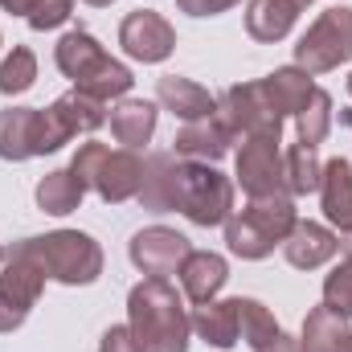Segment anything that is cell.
I'll return each instance as SVG.
<instances>
[{
  "instance_id": "cell-6",
  "label": "cell",
  "mask_w": 352,
  "mask_h": 352,
  "mask_svg": "<svg viewBox=\"0 0 352 352\" xmlns=\"http://www.w3.org/2000/svg\"><path fill=\"white\" fill-rule=\"evenodd\" d=\"M176 209L192 226H226L234 213V180L213 164L180 160L176 168Z\"/></svg>"
},
{
  "instance_id": "cell-1",
  "label": "cell",
  "mask_w": 352,
  "mask_h": 352,
  "mask_svg": "<svg viewBox=\"0 0 352 352\" xmlns=\"http://www.w3.org/2000/svg\"><path fill=\"white\" fill-rule=\"evenodd\" d=\"M127 328L144 352H188L192 320L168 278H144L127 295Z\"/></svg>"
},
{
  "instance_id": "cell-10",
  "label": "cell",
  "mask_w": 352,
  "mask_h": 352,
  "mask_svg": "<svg viewBox=\"0 0 352 352\" xmlns=\"http://www.w3.org/2000/svg\"><path fill=\"white\" fill-rule=\"evenodd\" d=\"M213 115L234 131V140H238V135H246V140H250V135L283 140V115H278V107L270 102V94H266L263 82H238V87L221 90Z\"/></svg>"
},
{
  "instance_id": "cell-41",
  "label": "cell",
  "mask_w": 352,
  "mask_h": 352,
  "mask_svg": "<svg viewBox=\"0 0 352 352\" xmlns=\"http://www.w3.org/2000/svg\"><path fill=\"white\" fill-rule=\"evenodd\" d=\"M0 45H4V37H0Z\"/></svg>"
},
{
  "instance_id": "cell-23",
  "label": "cell",
  "mask_w": 352,
  "mask_h": 352,
  "mask_svg": "<svg viewBox=\"0 0 352 352\" xmlns=\"http://www.w3.org/2000/svg\"><path fill=\"white\" fill-rule=\"evenodd\" d=\"M156 131V102L148 98H123L115 111H111V135L123 144V148H144Z\"/></svg>"
},
{
  "instance_id": "cell-32",
  "label": "cell",
  "mask_w": 352,
  "mask_h": 352,
  "mask_svg": "<svg viewBox=\"0 0 352 352\" xmlns=\"http://www.w3.org/2000/svg\"><path fill=\"white\" fill-rule=\"evenodd\" d=\"M324 307L352 320V254L324 278Z\"/></svg>"
},
{
  "instance_id": "cell-9",
  "label": "cell",
  "mask_w": 352,
  "mask_h": 352,
  "mask_svg": "<svg viewBox=\"0 0 352 352\" xmlns=\"http://www.w3.org/2000/svg\"><path fill=\"white\" fill-rule=\"evenodd\" d=\"M41 291H45V270L21 250V242H12L4 250V270H0V332H16L37 307Z\"/></svg>"
},
{
  "instance_id": "cell-2",
  "label": "cell",
  "mask_w": 352,
  "mask_h": 352,
  "mask_svg": "<svg viewBox=\"0 0 352 352\" xmlns=\"http://www.w3.org/2000/svg\"><path fill=\"white\" fill-rule=\"evenodd\" d=\"M54 62H58V70L74 82V90H82L90 98H102V102L123 98V94L131 90V82H135L131 70H127L123 62H115L87 29H70V33L54 45Z\"/></svg>"
},
{
  "instance_id": "cell-33",
  "label": "cell",
  "mask_w": 352,
  "mask_h": 352,
  "mask_svg": "<svg viewBox=\"0 0 352 352\" xmlns=\"http://www.w3.org/2000/svg\"><path fill=\"white\" fill-rule=\"evenodd\" d=\"M98 352H144V344L135 340V332H131L127 324H115V328H107V332H102Z\"/></svg>"
},
{
  "instance_id": "cell-3",
  "label": "cell",
  "mask_w": 352,
  "mask_h": 352,
  "mask_svg": "<svg viewBox=\"0 0 352 352\" xmlns=\"http://www.w3.org/2000/svg\"><path fill=\"white\" fill-rule=\"evenodd\" d=\"M299 213L291 197H250L246 209H234L226 221V246L238 258L258 263L266 254H274V246L287 242V234L295 230Z\"/></svg>"
},
{
  "instance_id": "cell-7",
  "label": "cell",
  "mask_w": 352,
  "mask_h": 352,
  "mask_svg": "<svg viewBox=\"0 0 352 352\" xmlns=\"http://www.w3.org/2000/svg\"><path fill=\"white\" fill-rule=\"evenodd\" d=\"M70 135L62 131L58 115L45 107H8L0 111V160H33V156H50L58 148H66Z\"/></svg>"
},
{
  "instance_id": "cell-12",
  "label": "cell",
  "mask_w": 352,
  "mask_h": 352,
  "mask_svg": "<svg viewBox=\"0 0 352 352\" xmlns=\"http://www.w3.org/2000/svg\"><path fill=\"white\" fill-rule=\"evenodd\" d=\"M119 45H123L127 58H135V62H144V66H156V62H164L176 50V29L160 16V12L135 8V12H127L123 25H119Z\"/></svg>"
},
{
  "instance_id": "cell-40",
  "label": "cell",
  "mask_w": 352,
  "mask_h": 352,
  "mask_svg": "<svg viewBox=\"0 0 352 352\" xmlns=\"http://www.w3.org/2000/svg\"><path fill=\"white\" fill-rule=\"evenodd\" d=\"M0 263H4V246H0Z\"/></svg>"
},
{
  "instance_id": "cell-26",
  "label": "cell",
  "mask_w": 352,
  "mask_h": 352,
  "mask_svg": "<svg viewBox=\"0 0 352 352\" xmlns=\"http://www.w3.org/2000/svg\"><path fill=\"white\" fill-rule=\"evenodd\" d=\"M266 94H270V102L278 107V115L287 119H295L299 115V107L307 102V94L316 90V82H311V74L307 70H299V66H283V70H274V74H266L263 78Z\"/></svg>"
},
{
  "instance_id": "cell-14",
  "label": "cell",
  "mask_w": 352,
  "mask_h": 352,
  "mask_svg": "<svg viewBox=\"0 0 352 352\" xmlns=\"http://www.w3.org/2000/svg\"><path fill=\"white\" fill-rule=\"evenodd\" d=\"M176 156L180 160H197V164H217L226 152H230V144H234V131L217 119V115H209V119H192V123H184L180 131H176Z\"/></svg>"
},
{
  "instance_id": "cell-19",
  "label": "cell",
  "mask_w": 352,
  "mask_h": 352,
  "mask_svg": "<svg viewBox=\"0 0 352 352\" xmlns=\"http://www.w3.org/2000/svg\"><path fill=\"white\" fill-rule=\"evenodd\" d=\"M303 352H352V324L349 316H336L332 307H311L303 320V336H299Z\"/></svg>"
},
{
  "instance_id": "cell-29",
  "label": "cell",
  "mask_w": 352,
  "mask_h": 352,
  "mask_svg": "<svg viewBox=\"0 0 352 352\" xmlns=\"http://www.w3.org/2000/svg\"><path fill=\"white\" fill-rule=\"evenodd\" d=\"M328 127H332V94L316 87L311 94H307V102L299 107V115H295L299 144L320 148V144H324V135H328Z\"/></svg>"
},
{
  "instance_id": "cell-15",
  "label": "cell",
  "mask_w": 352,
  "mask_h": 352,
  "mask_svg": "<svg viewBox=\"0 0 352 352\" xmlns=\"http://www.w3.org/2000/svg\"><path fill=\"white\" fill-rule=\"evenodd\" d=\"M192 332L213 344V349H234L242 340V307L238 299H209V303H197L192 307Z\"/></svg>"
},
{
  "instance_id": "cell-20",
  "label": "cell",
  "mask_w": 352,
  "mask_h": 352,
  "mask_svg": "<svg viewBox=\"0 0 352 352\" xmlns=\"http://www.w3.org/2000/svg\"><path fill=\"white\" fill-rule=\"evenodd\" d=\"M176 168L180 156L176 152H156L144 160V188H140V205L152 213H176Z\"/></svg>"
},
{
  "instance_id": "cell-38",
  "label": "cell",
  "mask_w": 352,
  "mask_h": 352,
  "mask_svg": "<svg viewBox=\"0 0 352 352\" xmlns=\"http://www.w3.org/2000/svg\"><path fill=\"white\" fill-rule=\"evenodd\" d=\"M307 4H311V0H295V8H307Z\"/></svg>"
},
{
  "instance_id": "cell-37",
  "label": "cell",
  "mask_w": 352,
  "mask_h": 352,
  "mask_svg": "<svg viewBox=\"0 0 352 352\" xmlns=\"http://www.w3.org/2000/svg\"><path fill=\"white\" fill-rule=\"evenodd\" d=\"M87 4H94V8H107V4H111V0H87Z\"/></svg>"
},
{
  "instance_id": "cell-35",
  "label": "cell",
  "mask_w": 352,
  "mask_h": 352,
  "mask_svg": "<svg viewBox=\"0 0 352 352\" xmlns=\"http://www.w3.org/2000/svg\"><path fill=\"white\" fill-rule=\"evenodd\" d=\"M21 4L25 0H0V8H8V12H21Z\"/></svg>"
},
{
  "instance_id": "cell-18",
  "label": "cell",
  "mask_w": 352,
  "mask_h": 352,
  "mask_svg": "<svg viewBox=\"0 0 352 352\" xmlns=\"http://www.w3.org/2000/svg\"><path fill=\"white\" fill-rule=\"evenodd\" d=\"M238 307H242V340H246L250 352H303L299 340H291L278 328V320L266 311V303H258V299H238Z\"/></svg>"
},
{
  "instance_id": "cell-5",
  "label": "cell",
  "mask_w": 352,
  "mask_h": 352,
  "mask_svg": "<svg viewBox=\"0 0 352 352\" xmlns=\"http://www.w3.org/2000/svg\"><path fill=\"white\" fill-rule=\"evenodd\" d=\"M70 173L111 205H123L144 188V160L131 148L111 152L107 144H82L70 160Z\"/></svg>"
},
{
  "instance_id": "cell-39",
  "label": "cell",
  "mask_w": 352,
  "mask_h": 352,
  "mask_svg": "<svg viewBox=\"0 0 352 352\" xmlns=\"http://www.w3.org/2000/svg\"><path fill=\"white\" fill-rule=\"evenodd\" d=\"M349 98H352V74H349Z\"/></svg>"
},
{
  "instance_id": "cell-34",
  "label": "cell",
  "mask_w": 352,
  "mask_h": 352,
  "mask_svg": "<svg viewBox=\"0 0 352 352\" xmlns=\"http://www.w3.org/2000/svg\"><path fill=\"white\" fill-rule=\"evenodd\" d=\"M234 4H242V0H176V8L188 12V16H217V12H226Z\"/></svg>"
},
{
  "instance_id": "cell-31",
  "label": "cell",
  "mask_w": 352,
  "mask_h": 352,
  "mask_svg": "<svg viewBox=\"0 0 352 352\" xmlns=\"http://www.w3.org/2000/svg\"><path fill=\"white\" fill-rule=\"evenodd\" d=\"M70 12H74V0H25V4H21V16H25L29 29H37V33L66 25Z\"/></svg>"
},
{
  "instance_id": "cell-13",
  "label": "cell",
  "mask_w": 352,
  "mask_h": 352,
  "mask_svg": "<svg viewBox=\"0 0 352 352\" xmlns=\"http://www.w3.org/2000/svg\"><path fill=\"white\" fill-rule=\"evenodd\" d=\"M188 238L184 234H176L168 226H148V230H140L135 238H131V246H127V254H131V263L140 266L148 278H168L180 270V263L188 258Z\"/></svg>"
},
{
  "instance_id": "cell-24",
  "label": "cell",
  "mask_w": 352,
  "mask_h": 352,
  "mask_svg": "<svg viewBox=\"0 0 352 352\" xmlns=\"http://www.w3.org/2000/svg\"><path fill=\"white\" fill-rule=\"evenodd\" d=\"M50 111L58 115V123H62V131L74 140V135H87V131H98L111 115H107V102L102 98H90L82 90H70V94H62V98H54L50 102Z\"/></svg>"
},
{
  "instance_id": "cell-11",
  "label": "cell",
  "mask_w": 352,
  "mask_h": 352,
  "mask_svg": "<svg viewBox=\"0 0 352 352\" xmlns=\"http://www.w3.org/2000/svg\"><path fill=\"white\" fill-rule=\"evenodd\" d=\"M238 184L246 197H291L283 180V148L270 135H250L238 152Z\"/></svg>"
},
{
  "instance_id": "cell-16",
  "label": "cell",
  "mask_w": 352,
  "mask_h": 352,
  "mask_svg": "<svg viewBox=\"0 0 352 352\" xmlns=\"http://www.w3.org/2000/svg\"><path fill=\"white\" fill-rule=\"evenodd\" d=\"M336 250H340V234H332V230L320 226V221H295V230H291L287 242H283L287 263L299 266V270H316V266H324Z\"/></svg>"
},
{
  "instance_id": "cell-25",
  "label": "cell",
  "mask_w": 352,
  "mask_h": 352,
  "mask_svg": "<svg viewBox=\"0 0 352 352\" xmlns=\"http://www.w3.org/2000/svg\"><path fill=\"white\" fill-rule=\"evenodd\" d=\"M299 8L295 0H250L246 8V33L254 41H283L295 25Z\"/></svg>"
},
{
  "instance_id": "cell-36",
  "label": "cell",
  "mask_w": 352,
  "mask_h": 352,
  "mask_svg": "<svg viewBox=\"0 0 352 352\" xmlns=\"http://www.w3.org/2000/svg\"><path fill=\"white\" fill-rule=\"evenodd\" d=\"M340 250H344V254H352V230L344 234V238H340Z\"/></svg>"
},
{
  "instance_id": "cell-8",
  "label": "cell",
  "mask_w": 352,
  "mask_h": 352,
  "mask_svg": "<svg viewBox=\"0 0 352 352\" xmlns=\"http://www.w3.org/2000/svg\"><path fill=\"white\" fill-rule=\"evenodd\" d=\"M352 62V8L336 4L311 21V29L295 45V66L307 74H328Z\"/></svg>"
},
{
  "instance_id": "cell-17",
  "label": "cell",
  "mask_w": 352,
  "mask_h": 352,
  "mask_svg": "<svg viewBox=\"0 0 352 352\" xmlns=\"http://www.w3.org/2000/svg\"><path fill=\"white\" fill-rule=\"evenodd\" d=\"M180 287H184V295L192 299V303H209V299H217V291L226 287V278H230V266L221 254H213V250H188V258L180 263Z\"/></svg>"
},
{
  "instance_id": "cell-4",
  "label": "cell",
  "mask_w": 352,
  "mask_h": 352,
  "mask_svg": "<svg viewBox=\"0 0 352 352\" xmlns=\"http://www.w3.org/2000/svg\"><path fill=\"white\" fill-rule=\"evenodd\" d=\"M21 250L45 270V278H58L66 287H87L102 274V246L82 230H54L41 238H25Z\"/></svg>"
},
{
  "instance_id": "cell-30",
  "label": "cell",
  "mask_w": 352,
  "mask_h": 352,
  "mask_svg": "<svg viewBox=\"0 0 352 352\" xmlns=\"http://www.w3.org/2000/svg\"><path fill=\"white\" fill-rule=\"evenodd\" d=\"M37 82V58L25 45H12V54L0 62V94H25Z\"/></svg>"
},
{
  "instance_id": "cell-22",
  "label": "cell",
  "mask_w": 352,
  "mask_h": 352,
  "mask_svg": "<svg viewBox=\"0 0 352 352\" xmlns=\"http://www.w3.org/2000/svg\"><path fill=\"white\" fill-rule=\"evenodd\" d=\"M320 201H324V217L349 234L352 230V164L349 160H328L324 176H320Z\"/></svg>"
},
{
  "instance_id": "cell-21",
  "label": "cell",
  "mask_w": 352,
  "mask_h": 352,
  "mask_svg": "<svg viewBox=\"0 0 352 352\" xmlns=\"http://www.w3.org/2000/svg\"><path fill=\"white\" fill-rule=\"evenodd\" d=\"M156 98H160L164 111H173L176 119H184V123H192V119H209V115L217 111V98H213L209 90L197 87L192 78H180V74L160 78Z\"/></svg>"
},
{
  "instance_id": "cell-27",
  "label": "cell",
  "mask_w": 352,
  "mask_h": 352,
  "mask_svg": "<svg viewBox=\"0 0 352 352\" xmlns=\"http://www.w3.org/2000/svg\"><path fill=\"white\" fill-rule=\"evenodd\" d=\"M82 197H87V184L70 173V168H58V173L41 176V184H37V205L45 213H54V217L74 213L82 205Z\"/></svg>"
},
{
  "instance_id": "cell-28",
  "label": "cell",
  "mask_w": 352,
  "mask_h": 352,
  "mask_svg": "<svg viewBox=\"0 0 352 352\" xmlns=\"http://www.w3.org/2000/svg\"><path fill=\"white\" fill-rule=\"evenodd\" d=\"M320 176H324V164H320L316 148H307V144L295 140V144L283 152V180H287V192H291V197L316 192V188H320Z\"/></svg>"
}]
</instances>
